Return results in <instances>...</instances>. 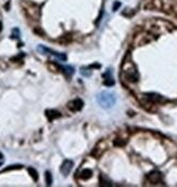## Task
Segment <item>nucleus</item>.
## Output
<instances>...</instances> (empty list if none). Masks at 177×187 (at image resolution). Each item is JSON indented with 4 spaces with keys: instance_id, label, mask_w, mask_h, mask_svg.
Listing matches in <instances>:
<instances>
[{
    "instance_id": "obj_1",
    "label": "nucleus",
    "mask_w": 177,
    "mask_h": 187,
    "mask_svg": "<svg viewBox=\"0 0 177 187\" xmlns=\"http://www.w3.org/2000/svg\"><path fill=\"white\" fill-rule=\"evenodd\" d=\"M97 102L102 108H111L112 106L114 105L116 102V98L115 94L109 91H102L97 95Z\"/></svg>"
},
{
    "instance_id": "obj_2",
    "label": "nucleus",
    "mask_w": 177,
    "mask_h": 187,
    "mask_svg": "<svg viewBox=\"0 0 177 187\" xmlns=\"http://www.w3.org/2000/svg\"><path fill=\"white\" fill-rule=\"evenodd\" d=\"M37 50H38L39 52H41V53H44V54H46V53H50V54H52L53 56L58 57V59L61 60V61H65L66 60V55L65 54H61V53H58V52L52 51V50L48 49V48H46V47H44V46H38L37 47Z\"/></svg>"
},
{
    "instance_id": "obj_3",
    "label": "nucleus",
    "mask_w": 177,
    "mask_h": 187,
    "mask_svg": "<svg viewBox=\"0 0 177 187\" xmlns=\"http://www.w3.org/2000/svg\"><path fill=\"white\" fill-rule=\"evenodd\" d=\"M83 106H84V102L81 98H75V100L68 102V108L71 111H78L83 108Z\"/></svg>"
},
{
    "instance_id": "obj_4",
    "label": "nucleus",
    "mask_w": 177,
    "mask_h": 187,
    "mask_svg": "<svg viewBox=\"0 0 177 187\" xmlns=\"http://www.w3.org/2000/svg\"><path fill=\"white\" fill-rule=\"evenodd\" d=\"M73 161L70 159H66L63 161L62 165H61V168H60V171H61V173L63 174V175H68L70 174V172H71L72 168H73Z\"/></svg>"
},
{
    "instance_id": "obj_5",
    "label": "nucleus",
    "mask_w": 177,
    "mask_h": 187,
    "mask_svg": "<svg viewBox=\"0 0 177 187\" xmlns=\"http://www.w3.org/2000/svg\"><path fill=\"white\" fill-rule=\"evenodd\" d=\"M106 146L104 145L103 142H100V143H99L98 145H97V146L93 148V150L91 152V155H93V157L99 158L101 155L103 154V152L106 150Z\"/></svg>"
},
{
    "instance_id": "obj_6",
    "label": "nucleus",
    "mask_w": 177,
    "mask_h": 187,
    "mask_svg": "<svg viewBox=\"0 0 177 187\" xmlns=\"http://www.w3.org/2000/svg\"><path fill=\"white\" fill-rule=\"evenodd\" d=\"M148 179H149L151 183H153V184H156V183H160L161 181H162V175H161L160 172H152V173H150L149 175H148Z\"/></svg>"
},
{
    "instance_id": "obj_7",
    "label": "nucleus",
    "mask_w": 177,
    "mask_h": 187,
    "mask_svg": "<svg viewBox=\"0 0 177 187\" xmlns=\"http://www.w3.org/2000/svg\"><path fill=\"white\" fill-rule=\"evenodd\" d=\"M46 116H47V118L49 119V121H53L55 119L59 118V117L61 116V114L58 110H55V109H47Z\"/></svg>"
},
{
    "instance_id": "obj_8",
    "label": "nucleus",
    "mask_w": 177,
    "mask_h": 187,
    "mask_svg": "<svg viewBox=\"0 0 177 187\" xmlns=\"http://www.w3.org/2000/svg\"><path fill=\"white\" fill-rule=\"evenodd\" d=\"M103 77H104L103 83L106 84V86H108V87L114 86V80H113V78H112V76H111V71H110V69H108V71L104 74Z\"/></svg>"
},
{
    "instance_id": "obj_9",
    "label": "nucleus",
    "mask_w": 177,
    "mask_h": 187,
    "mask_svg": "<svg viewBox=\"0 0 177 187\" xmlns=\"http://www.w3.org/2000/svg\"><path fill=\"white\" fill-rule=\"evenodd\" d=\"M93 176V171L90 170V169H84V170L81 172V177H82L83 179H89L90 177Z\"/></svg>"
},
{
    "instance_id": "obj_10",
    "label": "nucleus",
    "mask_w": 177,
    "mask_h": 187,
    "mask_svg": "<svg viewBox=\"0 0 177 187\" xmlns=\"http://www.w3.org/2000/svg\"><path fill=\"white\" fill-rule=\"evenodd\" d=\"M146 98L149 101H151V102H160V101H162V96L154 94V93H149V94L146 95Z\"/></svg>"
},
{
    "instance_id": "obj_11",
    "label": "nucleus",
    "mask_w": 177,
    "mask_h": 187,
    "mask_svg": "<svg viewBox=\"0 0 177 187\" xmlns=\"http://www.w3.org/2000/svg\"><path fill=\"white\" fill-rule=\"evenodd\" d=\"M28 173H30V175L32 176V179H34V182L38 181V173H37V171H36L35 169L28 168Z\"/></svg>"
},
{
    "instance_id": "obj_12",
    "label": "nucleus",
    "mask_w": 177,
    "mask_h": 187,
    "mask_svg": "<svg viewBox=\"0 0 177 187\" xmlns=\"http://www.w3.org/2000/svg\"><path fill=\"white\" fill-rule=\"evenodd\" d=\"M62 69H64V73L66 74V76L70 77L71 75H73L74 73V68L72 67V66H64V67H62Z\"/></svg>"
},
{
    "instance_id": "obj_13",
    "label": "nucleus",
    "mask_w": 177,
    "mask_h": 187,
    "mask_svg": "<svg viewBox=\"0 0 177 187\" xmlns=\"http://www.w3.org/2000/svg\"><path fill=\"white\" fill-rule=\"evenodd\" d=\"M45 179H46V184L48 186H50L52 184V175L49 171H47L46 173H45Z\"/></svg>"
},
{
    "instance_id": "obj_14",
    "label": "nucleus",
    "mask_w": 177,
    "mask_h": 187,
    "mask_svg": "<svg viewBox=\"0 0 177 187\" xmlns=\"http://www.w3.org/2000/svg\"><path fill=\"white\" fill-rule=\"evenodd\" d=\"M22 168V165L21 164H13V165H10L8 168H6L3 170V172H6V171H10V170H15V169H21Z\"/></svg>"
},
{
    "instance_id": "obj_15",
    "label": "nucleus",
    "mask_w": 177,
    "mask_h": 187,
    "mask_svg": "<svg viewBox=\"0 0 177 187\" xmlns=\"http://www.w3.org/2000/svg\"><path fill=\"white\" fill-rule=\"evenodd\" d=\"M114 145L115 146H124L125 145V141L122 140V138H116L114 142Z\"/></svg>"
},
{
    "instance_id": "obj_16",
    "label": "nucleus",
    "mask_w": 177,
    "mask_h": 187,
    "mask_svg": "<svg viewBox=\"0 0 177 187\" xmlns=\"http://www.w3.org/2000/svg\"><path fill=\"white\" fill-rule=\"evenodd\" d=\"M100 185L101 186H110L111 183H110V181H106V179H104L103 177L100 176Z\"/></svg>"
},
{
    "instance_id": "obj_17",
    "label": "nucleus",
    "mask_w": 177,
    "mask_h": 187,
    "mask_svg": "<svg viewBox=\"0 0 177 187\" xmlns=\"http://www.w3.org/2000/svg\"><path fill=\"white\" fill-rule=\"evenodd\" d=\"M121 7V2H119V1H115L114 5H113V11H116L117 9Z\"/></svg>"
},
{
    "instance_id": "obj_18",
    "label": "nucleus",
    "mask_w": 177,
    "mask_h": 187,
    "mask_svg": "<svg viewBox=\"0 0 177 187\" xmlns=\"http://www.w3.org/2000/svg\"><path fill=\"white\" fill-rule=\"evenodd\" d=\"M34 32H35L36 34H39V35H40V34H41V35H44V33H43V30H41V29H38V28H36V29L34 30Z\"/></svg>"
},
{
    "instance_id": "obj_19",
    "label": "nucleus",
    "mask_w": 177,
    "mask_h": 187,
    "mask_svg": "<svg viewBox=\"0 0 177 187\" xmlns=\"http://www.w3.org/2000/svg\"><path fill=\"white\" fill-rule=\"evenodd\" d=\"M1 30H2V23L0 22V33H1Z\"/></svg>"
}]
</instances>
